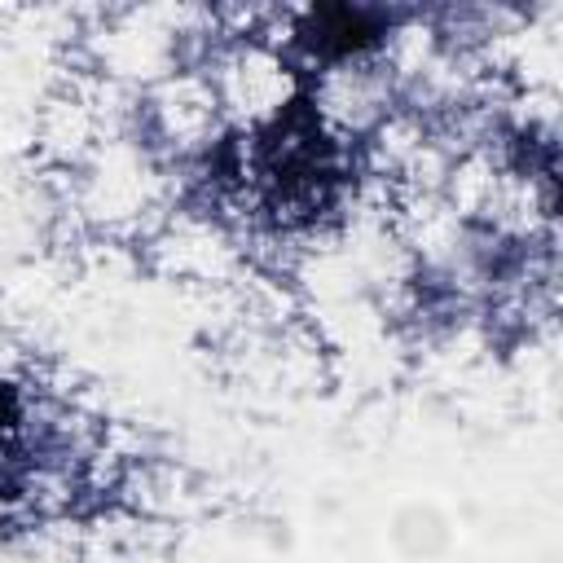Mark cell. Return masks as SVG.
I'll return each instance as SVG.
<instances>
[{
	"label": "cell",
	"mask_w": 563,
	"mask_h": 563,
	"mask_svg": "<svg viewBox=\"0 0 563 563\" xmlns=\"http://www.w3.org/2000/svg\"><path fill=\"white\" fill-rule=\"evenodd\" d=\"M303 35H308V44H317L325 53H347V48L374 40L378 22L361 9H317V13H308Z\"/></svg>",
	"instance_id": "obj_1"
}]
</instances>
